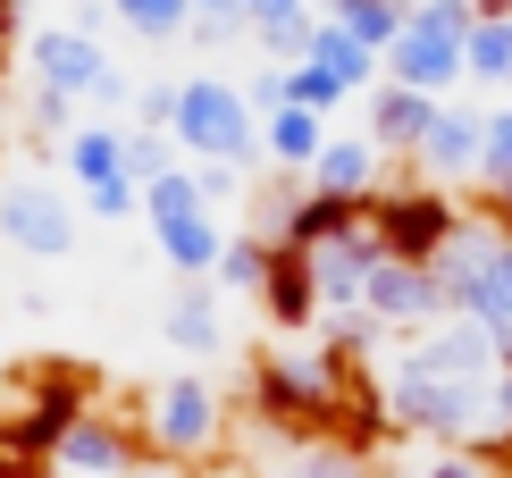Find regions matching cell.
<instances>
[{
    "label": "cell",
    "mask_w": 512,
    "mask_h": 478,
    "mask_svg": "<svg viewBox=\"0 0 512 478\" xmlns=\"http://www.w3.org/2000/svg\"><path fill=\"white\" fill-rule=\"evenodd\" d=\"M42 462H51V453H34L9 420H0V478H42Z\"/></svg>",
    "instance_id": "603a6c76"
},
{
    "label": "cell",
    "mask_w": 512,
    "mask_h": 478,
    "mask_svg": "<svg viewBox=\"0 0 512 478\" xmlns=\"http://www.w3.org/2000/svg\"><path fill=\"white\" fill-rule=\"evenodd\" d=\"M303 478H361V453H345V445H319L311 462H303Z\"/></svg>",
    "instance_id": "d4e9b609"
},
{
    "label": "cell",
    "mask_w": 512,
    "mask_h": 478,
    "mask_svg": "<svg viewBox=\"0 0 512 478\" xmlns=\"http://www.w3.org/2000/svg\"><path fill=\"white\" fill-rule=\"evenodd\" d=\"M68 160H76V177H84V185H118V177H126L118 135H76V143H68Z\"/></svg>",
    "instance_id": "ac0fdd59"
},
{
    "label": "cell",
    "mask_w": 512,
    "mask_h": 478,
    "mask_svg": "<svg viewBox=\"0 0 512 478\" xmlns=\"http://www.w3.org/2000/svg\"><path fill=\"white\" fill-rule=\"evenodd\" d=\"M403 9H437V0H403Z\"/></svg>",
    "instance_id": "484cf974"
},
{
    "label": "cell",
    "mask_w": 512,
    "mask_h": 478,
    "mask_svg": "<svg viewBox=\"0 0 512 478\" xmlns=\"http://www.w3.org/2000/svg\"><path fill=\"white\" fill-rule=\"evenodd\" d=\"M261 302H269V319H277V328H311V319H319V286H311V260L294 252V244H277V252H269Z\"/></svg>",
    "instance_id": "ba28073f"
},
{
    "label": "cell",
    "mask_w": 512,
    "mask_h": 478,
    "mask_svg": "<svg viewBox=\"0 0 512 478\" xmlns=\"http://www.w3.org/2000/svg\"><path fill=\"white\" fill-rule=\"evenodd\" d=\"M311 59L345 84V93H361V84L378 76V51H370V42H353L345 26H311Z\"/></svg>",
    "instance_id": "7c38bea8"
},
{
    "label": "cell",
    "mask_w": 512,
    "mask_h": 478,
    "mask_svg": "<svg viewBox=\"0 0 512 478\" xmlns=\"http://www.w3.org/2000/svg\"><path fill=\"white\" fill-rule=\"evenodd\" d=\"M143 202H152V219H160V227L202 219V185H194V177H177V168H160V177L143 185Z\"/></svg>",
    "instance_id": "e0dca14e"
},
{
    "label": "cell",
    "mask_w": 512,
    "mask_h": 478,
    "mask_svg": "<svg viewBox=\"0 0 512 478\" xmlns=\"http://www.w3.org/2000/svg\"><path fill=\"white\" fill-rule=\"evenodd\" d=\"M479 185H487V202H504V193H512V110L487 118V168H479Z\"/></svg>",
    "instance_id": "d6986e66"
},
{
    "label": "cell",
    "mask_w": 512,
    "mask_h": 478,
    "mask_svg": "<svg viewBox=\"0 0 512 478\" xmlns=\"http://www.w3.org/2000/svg\"><path fill=\"white\" fill-rule=\"evenodd\" d=\"M412 160H420V177H429V185L479 177V168H487V118H479V110H445V101H437V126L420 135Z\"/></svg>",
    "instance_id": "277c9868"
},
{
    "label": "cell",
    "mask_w": 512,
    "mask_h": 478,
    "mask_svg": "<svg viewBox=\"0 0 512 478\" xmlns=\"http://www.w3.org/2000/svg\"><path fill=\"white\" fill-rule=\"evenodd\" d=\"M462 59H471L479 84H512V9H479L471 42H462Z\"/></svg>",
    "instance_id": "8fae6325"
},
{
    "label": "cell",
    "mask_w": 512,
    "mask_h": 478,
    "mask_svg": "<svg viewBox=\"0 0 512 478\" xmlns=\"http://www.w3.org/2000/svg\"><path fill=\"white\" fill-rule=\"evenodd\" d=\"M59 453H68V470L101 478V470H118V462H126V437H118V428H101V420H76V428H68V445H59Z\"/></svg>",
    "instance_id": "5bb4252c"
},
{
    "label": "cell",
    "mask_w": 512,
    "mask_h": 478,
    "mask_svg": "<svg viewBox=\"0 0 512 478\" xmlns=\"http://www.w3.org/2000/svg\"><path fill=\"white\" fill-rule=\"evenodd\" d=\"M143 478H177V470H143Z\"/></svg>",
    "instance_id": "4316f807"
},
{
    "label": "cell",
    "mask_w": 512,
    "mask_h": 478,
    "mask_svg": "<svg viewBox=\"0 0 512 478\" xmlns=\"http://www.w3.org/2000/svg\"><path fill=\"white\" fill-rule=\"evenodd\" d=\"M177 126H185V143H194V151H210V160H236V151L252 143V126H244V110H236L227 84H185Z\"/></svg>",
    "instance_id": "5b68a950"
},
{
    "label": "cell",
    "mask_w": 512,
    "mask_h": 478,
    "mask_svg": "<svg viewBox=\"0 0 512 478\" xmlns=\"http://www.w3.org/2000/svg\"><path fill=\"white\" fill-rule=\"evenodd\" d=\"M152 411H160V428H152V437H160L168 453H202L210 437H219V395H210L202 378H168Z\"/></svg>",
    "instance_id": "8992f818"
},
{
    "label": "cell",
    "mask_w": 512,
    "mask_h": 478,
    "mask_svg": "<svg viewBox=\"0 0 512 478\" xmlns=\"http://www.w3.org/2000/svg\"><path fill=\"white\" fill-rule=\"evenodd\" d=\"M429 126H437V101H429V93H412V84L370 93V143H378V151H403V160H412Z\"/></svg>",
    "instance_id": "52a82bcc"
},
{
    "label": "cell",
    "mask_w": 512,
    "mask_h": 478,
    "mask_svg": "<svg viewBox=\"0 0 512 478\" xmlns=\"http://www.w3.org/2000/svg\"><path fill=\"white\" fill-rule=\"evenodd\" d=\"M0 227H9L26 252H68V210H59L51 193H26V185L0 193Z\"/></svg>",
    "instance_id": "9c48e42d"
},
{
    "label": "cell",
    "mask_w": 512,
    "mask_h": 478,
    "mask_svg": "<svg viewBox=\"0 0 512 478\" xmlns=\"http://www.w3.org/2000/svg\"><path fill=\"white\" fill-rule=\"evenodd\" d=\"M454 227H462V210L445 202L437 185H403V193H387V202H370V235H378V252L387 260H429L454 244Z\"/></svg>",
    "instance_id": "7a4b0ae2"
},
{
    "label": "cell",
    "mask_w": 512,
    "mask_h": 478,
    "mask_svg": "<svg viewBox=\"0 0 512 478\" xmlns=\"http://www.w3.org/2000/svg\"><path fill=\"white\" fill-rule=\"evenodd\" d=\"M286 101H294V110H311V118H319V110H336V101H345V84H336L328 68H319V59H303V68L286 76Z\"/></svg>",
    "instance_id": "ffe728a7"
},
{
    "label": "cell",
    "mask_w": 512,
    "mask_h": 478,
    "mask_svg": "<svg viewBox=\"0 0 512 478\" xmlns=\"http://www.w3.org/2000/svg\"><path fill=\"white\" fill-rule=\"evenodd\" d=\"M126 17H135L143 34H168V26H185V0H118Z\"/></svg>",
    "instance_id": "cb8c5ba5"
},
{
    "label": "cell",
    "mask_w": 512,
    "mask_h": 478,
    "mask_svg": "<svg viewBox=\"0 0 512 478\" xmlns=\"http://www.w3.org/2000/svg\"><path fill=\"white\" fill-rule=\"evenodd\" d=\"M311 177H319V193H336V202H361V193L378 185V143H328L311 160Z\"/></svg>",
    "instance_id": "30bf717a"
},
{
    "label": "cell",
    "mask_w": 512,
    "mask_h": 478,
    "mask_svg": "<svg viewBox=\"0 0 512 478\" xmlns=\"http://www.w3.org/2000/svg\"><path fill=\"white\" fill-rule=\"evenodd\" d=\"M269 252H277V244H227V252H219V277H227V286H261V277H269Z\"/></svg>",
    "instance_id": "7402d4cb"
},
{
    "label": "cell",
    "mask_w": 512,
    "mask_h": 478,
    "mask_svg": "<svg viewBox=\"0 0 512 478\" xmlns=\"http://www.w3.org/2000/svg\"><path fill=\"white\" fill-rule=\"evenodd\" d=\"M168 336H177V344H194V353H202V344L219 336V319H210V294H185L177 311H168Z\"/></svg>",
    "instance_id": "44dd1931"
},
{
    "label": "cell",
    "mask_w": 512,
    "mask_h": 478,
    "mask_svg": "<svg viewBox=\"0 0 512 478\" xmlns=\"http://www.w3.org/2000/svg\"><path fill=\"white\" fill-rule=\"evenodd\" d=\"M269 151H277V168H311L319 151H328V135H319L311 110H294V101H286V110L269 118Z\"/></svg>",
    "instance_id": "4fadbf2b"
},
{
    "label": "cell",
    "mask_w": 512,
    "mask_h": 478,
    "mask_svg": "<svg viewBox=\"0 0 512 478\" xmlns=\"http://www.w3.org/2000/svg\"><path fill=\"white\" fill-rule=\"evenodd\" d=\"M361 311H370L378 328H437L445 319V286H437V269H420V260H378L370 286H361Z\"/></svg>",
    "instance_id": "3957f363"
},
{
    "label": "cell",
    "mask_w": 512,
    "mask_h": 478,
    "mask_svg": "<svg viewBox=\"0 0 512 478\" xmlns=\"http://www.w3.org/2000/svg\"><path fill=\"white\" fill-rule=\"evenodd\" d=\"M160 244H168V260H177V269H219V227L210 219H177V227H160Z\"/></svg>",
    "instance_id": "2e32d148"
},
{
    "label": "cell",
    "mask_w": 512,
    "mask_h": 478,
    "mask_svg": "<svg viewBox=\"0 0 512 478\" xmlns=\"http://www.w3.org/2000/svg\"><path fill=\"white\" fill-rule=\"evenodd\" d=\"M471 26H479V0H437V9H412V26H403V34H395V51H387V76L437 101L445 84L471 76V59H462Z\"/></svg>",
    "instance_id": "6da1fadb"
},
{
    "label": "cell",
    "mask_w": 512,
    "mask_h": 478,
    "mask_svg": "<svg viewBox=\"0 0 512 478\" xmlns=\"http://www.w3.org/2000/svg\"><path fill=\"white\" fill-rule=\"evenodd\" d=\"M42 76H51V93H76V84L101 76V51L76 42V34H59V42H42Z\"/></svg>",
    "instance_id": "9a60e30c"
}]
</instances>
